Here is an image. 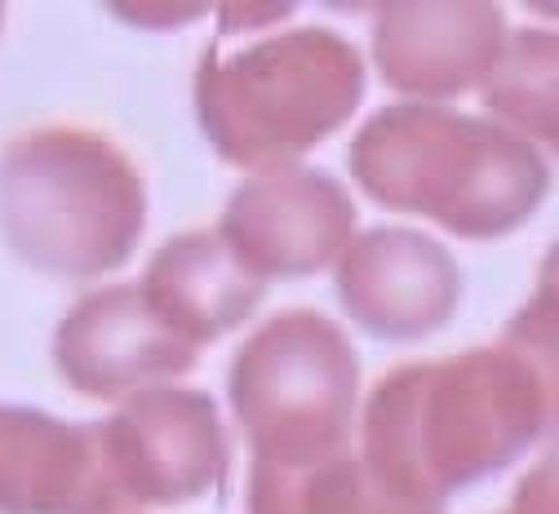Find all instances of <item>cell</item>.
<instances>
[{
    "mask_svg": "<svg viewBox=\"0 0 559 514\" xmlns=\"http://www.w3.org/2000/svg\"><path fill=\"white\" fill-rule=\"evenodd\" d=\"M555 421V363L493 342L391 369L365 399L360 457L404 497L453 492L511 470Z\"/></svg>",
    "mask_w": 559,
    "mask_h": 514,
    "instance_id": "cell-1",
    "label": "cell"
},
{
    "mask_svg": "<svg viewBox=\"0 0 559 514\" xmlns=\"http://www.w3.org/2000/svg\"><path fill=\"white\" fill-rule=\"evenodd\" d=\"M356 187L391 213L488 244L520 231L550 191V160L528 138L444 103H386L346 152Z\"/></svg>",
    "mask_w": 559,
    "mask_h": 514,
    "instance_id": "cell-2",
    "label": "cell"
},
{
    "mask_svg": "<svg viewBox=\"0 0 559 514\" xmlns=\"http://www.w3.org/2000/svg\"><path fill=\"white\" fill-rule=\"evenodd\" d=\"M369 62L352 36L307 23L271 32L236 53L218 45L195 67V124L214 156L262 174L302 165L365 103Z\"/></svg>",
    "mask_w": 559,
    "mask_h": 514,
    "instance_id": "cell-3",
    "label": "cell"
},
{
    "mask_svg": "<svg viewBox=\"0 0 559 514\" xmlns=\"http://www.w3.org/2000/svg\"><path fill=\"white\" fill-rule=\"evenodd\" d=\"M147 231V178L81 124H40L0 152V236L49 279H103Z\"/></svg>",
    "mask_w": 559,
    "mask_h": 514,
    "instance_id": "cell-4",
    "label": "cell"
},
{
    "mask_svg": "<svg viewBox=\"0 0 559 514\" xmlns=\"http://www.w3.org/2000/svg\"><path fill=\"white\" fill-rule=\"evenodd\" d=\"M227 404L253 462L307 466L346 453L360 413V355L333 315L280 311L236 350Z\"/></svg>",
    "mask_w": 559,
    "mask_h": 514,
    "instance_id": "cell-5",
    "label": "cell"
},
{
    "mask_svg": "<svg viewBox=\"0 0 559 514\" xmlns=\"http://www.w3.org/2000/svg\"><path fill=\"white\" fill-rule=\"evenodd\" d=\"M107 483L124 514L191 505L227 488L231 430L209 391L147 386L94 421Z\"/></svg>",
    "mask_w": 559,
    "mask_h": 514,
    "instance_id": "cell-6",
    "label": "cell"
},
{
    "mask_svg": "<svg viewBox=\"0 0 559 514\" xmlns=\"http://www.w3.org/2000/svg\"><path fill=\"white\" fill-rule=\"evenodd\" d=\"M214 236L262 284L311 279L352 244L356 200L329 169L316 165L262 169L227 195Z\"/></svg>",
    "mask_w": 559,
    "mask_h": 514,
    "instance_id": "cell-7",
    "label": "cell"
},
{
    "mask_svg": "<svg viewBox=\"0 0 559 514\" xmlns=\"http://www.w3.org/2000/svg\"><path fill=\"white\" fill-rule=\"evenodd\" d=\"M49 350L58 378L76 395L103 404H120L147 386H169L204 355L152 311L138 279L103 284L67 307Z\"/></svg>",
    "mask_w": 559,
    "mask_h": 514,
    "instance_id": "cell-8",
    "label": "cell"
},
{
    "mask_svg": "<svg viewBox=\"0 0 559 514\" xmlns=\"http://www.w3.org/2000/svg\"><path fill=\"white\" fill-rule=\"evenodd\" d=\"M342 315L378 342H423L462 302V266L449 244L417 227H369L333 262Z\"/></svg>",
    "mask_w": 559,
    "mask_h": 514,
    "instance_id": "cell-9",
    "label": "cell"
},
{
    "mask_svg": "<svg viewBox=\"0 0 559 514\" xmlns=\"http://www.w3.org/2000/svg\"><path fill=\"white\" fill-rule=\"evenodd\" d=\"M507 10L493 0H386L373 5L369 58L404 103H444L479 89L507 45Z\"/></svg>",
    "mask_w": 559,
    "mask_h": 514,
    "instance_id": "cell-10",
    "label": "cell"
},
{
    "mask_svg": "<svg viewBox=\"0 0 559 514\" xmlns=\"http://www.w3.org/2000/svg\"><path fill=\"white\" fill-rule=\"evenodd\" d=\"M0 514H124L94 421L0 404Z\"/></svg>",
    "mask_w": 559,
    "mask_h": 514,
    "instance_id": "cell-11",
    "label": "cell"
},
{
    "mask_svg": "<svg viewBox=\"0 0 559 514\" xmlns=\"http://www.w3.org/2000/svg\"><path fill=\"white\" fill-rule=\"evenodd\" d=\"M152 311L195 350L240 328L266 298V284L249 275L214 231L169 236L138 279Z\"/></svg>",
    "mask_w": 559,
    "mask_h": 514,
    "instance_id": "cell-12",
    "label": "cell"
},
{
    "mask_svg": "<svg viewBox=\"0 0 559 514\" xmlns=\"http://www.w3.org/2000/svg\"><path fill=\"white\" fill-rule=\"evenodd\" d=\"M249 514H449V505H431L382 483L360 453H333L307 466H249L245 488Z\"/></svg>",
    "mask_w": 559,
    "mask_h": 514,
    "instance_id": "cell-13",
    "label": "cell"
},
{
    "mask_svg": "<svg viewBox=\"0 0 559 514\" xmlns=\"http://www.w3.org/2000/svg\"><path fill=\"white\" fill-rule=\"evenodd\" d=\"M555 32L550 27H511L498 62L479 81V98L493 124L528 138L533 146H555L559 133V89H555Z\"/></svg>",
    "mask_w": 559,
    "mask_h": 514,
    "instance_id": "cell-14",
    "label": "cell"
},
{
    "mask_svg": "<svg viewBox=\"0 0 559 514\" xmlns=\"http://www.w3.org/2000/svg\"><path fill=\"white\" fill-rule=\"evenodd\" d=\"M507 514H555V466L550 462L524 479V488Z\"/></svg>",
    "mask_w": 559,
    "mask_h": 514,
    "instance_id": "cell-15",
    "label": "cell"
},
{
    "mask_svg": "<svg viewBox=\"0 0 559 514\" xmlns=\"http://www.w3.org/2000/svg\"><path fill=\"white\" fill-rule=\"evenodd\" d=\"M0 19H5V10H0Z\"/></svg>",
    "mask_w": 559,
    "mask_h": 514,
    "instance_id": "cell-16",
    "label": "cell"
}]
</instances>
